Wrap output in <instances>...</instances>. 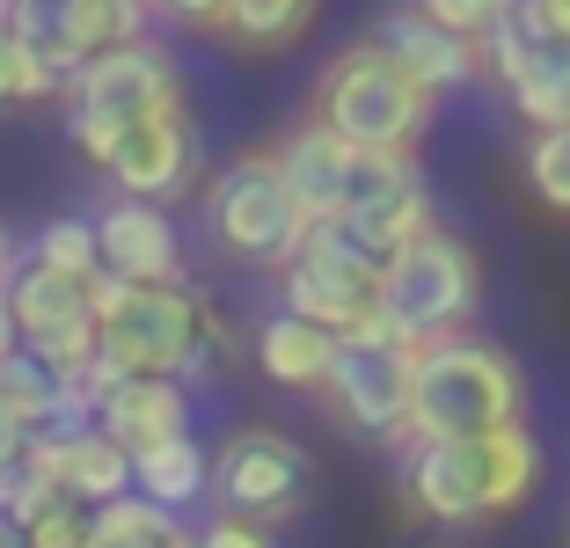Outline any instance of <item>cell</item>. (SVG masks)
<instances>
[{
  "instance_id": "cell-1",
  "label": "cell",
  "mask_w": 570,
  "mask_h": 548,
  "mask_svg": "<svg viewBox=\"0 0 570 548\" xmlns=\"http://www.w3.org/2000/svg\"><path fill=\"white\" fill-rule=\"evenodd\" d=\"M96 365L81 373L88 395H102L110 381H139V373H161V381H213L219 359H227V322L198 285H118L96 278Z\"/></svg>"
},
{
  "instance_id": "cell-2",
  "label": "cell",
  "mask_w": 570,
  "mask_h": 548,
  "mask_svg": "<svg viewBox=\"0 0 570 548\" xmlns=\"http://www.w3.org/2000/svg\"><path fill=\"white\" fill-rule=\"evenodd\" d=\"M541 439L527 424H498L475 439L403 447V505L432 527H490L541 490Z\"/></svg>"
},
{
  "instance_id": "cell-3",
  "label": "cell",
  "mask_w": 570,
  "mask_h": 548,
  "mask_svg": "<svg viewBox=\"0 0 570 548\" xmlns=\"http://www.w3.org/2000/svg\"><path fill=\"white\" fill-rule=\"evenodd\" d=\"M498 424H527L520 359L504 344H490V336H439V344H417L403 447H424V439H475V432H498Z\"/></svg>"
},
{
  "instance_id": "cell-4",
  "label": "cell",
  "mask_w": 570,
  "mask_h": 548,
  "mask_svg": "<svg viewBox=\"0 0 570 548\" xmlns=\"http://www.w3.org/2000/svg\"><path fill=\"white\" fill-rule=\"evenodd\" d=\"M315 125L358 154H417L424 133L439 125V96L358 37L315 74Z\"/></svg>"
},
{
  "instance_id": "cell-5",
  "label": "cell",
  "mask_w": 570,
  "mask_h": 548,
  "mask_svg": "<svg viewBox=\"0 0 570 548\" xmlns=\"http://www.w3.org/2000/svg\"><path fill=\"white\" fill-rule=\"evenodd\" d=\"M59 96H67V139L88 168H110V154H118V139L132 125L190 110L184 67H176V51L161 37H139V45H118V51H102V59H88Z\"/></svg>"
},
{
  "instance_id": "cell-6",
  "label": "cell",
  "mask_w": 570,
  "mask_h": 548,
  "mask_svg": "<svg viewBox=\"0 0 570 548\" xmlns=\"http://www.w3.org/2000/svg\"><path fill=\"white\" fill-rule=\"evenodd\" d=\"M483 315V256L453 227L417 234L410 249L381 264V322L395 344H439V336H469Z\"/></svg>"
},
{
  "instance_id": "cell-7",
  "label": "cell",
  "mask_w": 570,
  "mask_h": 548,
  "mask_svg": "<svg viewBox=\"0 0 570 548\" xmlns=\"http://www.w3.org/2000/svg\"><path fill=\"white\" fill-rule=\"evenodd\" d=\"M205 227H213L219 249L249 271H278L307 242V213L293 205L271 147H249V154H235L227 168L205 176Z\"/></svg>"
},
{
  "instance_id": "cell-8",
  "label": "cell",
  "mask_w": 570,
  "mask_h": 548,
  "mask_svg": "<svg viewBox=\"0 0 570 548\" xmlns=\"http://www.w3.org/2000/svg\"><path fill=\"white\" fill-rule=\"evenodd\" d=\"M307 490H315V453L293 432H271V424H242L213 447V482L205 498H219L227 519H249V527L278 534L307 512Z\"/></svg>"
},
{
  "instance_id": "cell-9",
  "label": "cell",
  "mask_w": 570,
  "mask_h": 548,
  "mask_svg": "<svg viewBox=\"0 0 570 548\" xmlns=\"http://www.w3.org/2000/svg\"><path fill=\"white\" fill-rule=\"evenodd\" d=\"M278 307L330 336H358L381 315V264L336 227H307V242L278 264Z\"/></svg>"
},
{
  "instance_id": "cell-10",
  "label": "cell",
  "mask_w": 570,
  "mask_h": 548,
  "mask_svg": "<svg viewBox=\"0 0 570 548\" xmlns=\"http://www.w3.org/2000/svg\"><path fill=\"white\" fill-rule=\"evenodd\" d=\"M330 227L344 234V242H358L373 264L410 249L417 234L439 227V198H432V183H424V162L417 154H358L344 213H336Z\"/></svg>"
},
{
  "instance_id": "cell-11",
  "label": "cell",
  "mask_w": 570,
  "mask_h": 548,
  "mask_svg": "<svg viewBox=\"0 0 570 548\" xmlns=\"http://www.w3.org/2000/svg\"><path fill=\"white\" fill-rule=\"evenodd\" d=\"M96 285V278H88ZM81 278H51V271L22 264L8 278V330H16V351L37 359L51 381H81L96 365V293Z\"/></svg>"
},
{
  "instance_id": "cell-12",
  "label": "cell",
  "mask_w": 570,
  "mask_h": 548,
  "mask_svg": "<svg viewBox=\"0 0 570 548\" xmlns=\"http://www.w3.org/2000/svg\"><path fill=\"white\" fill-rule=\"evenodd\" d=\"M8 30L59 74V88L102 59L118 45H139L147 37V0H16L8 8Z\"/></svg>"
},
{
  "instance_id": "cell-13",
  "label": "cell",
  "mask_w": 570,
  "mask_h": 548,
  "mask_svg": "<svg viewBox=\"0 0 570 548\" xmlns=\"http://www.w3.org/2000/svg\"><path fill=\"white\" fill-rule=\"evenodd\" d=\"M410 373H417V351L410 344H336L330 373H322V402L336 410L344 432L381 439V447H403Z\"/></svg>"
},
{
  "instance_id": "cell-14",
  "label": "cell",
  "mask_w": 570,
  "mask_h": 548,
  "mask_svg": "<svg viewBox=\"0 0 570 548\" xmlns=\"http://www.w3.org/2000/svg\"><path fill=\"white\" fill-rule=\"evenodd\" d=\"M102 176L118 183V198H139V205H176L190 198L205 183V133L190 110H168V117H147V125H132V133L118 139V154H110V168Z\"/></svg>"
},
{
  "instance_id": "cell-15",
  "label": "cell",
  "mask_w": 570,
  "mask_h": 548,
  "mask_svg": "<svg viewBox=\"0 0 570 548\" xmlns=\"http://www.w3.org/2000/svg\"><path fill=\"white\" fill-rule=\"evenodd\" d=\"M483 74L512 96V110L549 133V125H570V51L541 45V37L520 30V16H504L498 30L483 37Z\"/></svg>"
},
{
  "instance_id": "cell-16",
  "label": "cell",
  "mask_w": 570,
  "mask_h": 548,
  "mask_svg": "<svg viewBox=\"0 0 570 548\" xmlns=\"http://www.w3.org/2000/svg\"><path fill=\"white\" fill-rule=\"evenodd\" d=\"M96 256H102V278L118 285H184V234L161 205H139V198H110L96 219Z\"/></svg>"
},
{
  "instance_id": "cell-17",
  "label": "cell",
  "mask_w": 570,
  "mask_h": 548,
  "mask_svg": "<svg viewBox=\"0 0 570 548\" xmlns=\"http://www.w3.org/2000/svg\"><path fill=\"white\" fill-rule=\"evenodd\" d=\"M22 476L51 482V490H59L67 505H81V512H96V505H110V498L132 490V461H125L96 424H73V432H30V447H22Z\"/></svg>"
},
{
  "instance_id": "cell-18",
  "label": "cell",
  "mask_w": 570,
  "mask_h": 548,
  "mask_svg": "<svg viewBox=\"0 0 570 548\" xmlns=\"http://www.w3.org/2000/svg\"><path fill=\"white\" fill-rule=\"evenodd\" d=\"M366 45H373V51H387V59H395V67H403L417 88H432L439 102H446L453 88L490 81V74H483V45L432 30V22H424L417 8H395V16H381V22L366 30Z\"/></svg>"
},
{
  "instance_id": "cell-19",
  "label": "cell",
  "mask_w": 570,
  "mask_h": 548,
  "mask_svg": "<svg viewBox=\"0 0 570 548\" xmlns=\"http://www.w3.org/2000/svg\"><path fill=\"white\" fill-rule=\"evenodd\" d=\"M190 388L184 381H161V373H139V381H110L96 395V432L132 461L147 447H168V439L190 432Z\"/></svg>"
},
{
  "instance_id": "cell-20",
  "label": "cell",
  "mask_w": 570,
  "mask_h": 548,
  "mask_svg": "<svg viewBox=\"0 0 570 548\" xmlns=\"http://www.w3.org/2000/svg\"><path fill=\"white\" fill-rule=\"evenodd\" d=\"M271 162H278L293 205L307 213V227H330V219L344 213V190H352L358 147H344L336 133H322L315 117H307V125H293L285 139H271Z\"/></svg>"
},
{
  "instance_id": "cell-21",
  "label": "cell",
  "mask_w": 570,
  "mask_h": 548,
  "mask_svg": "<svg viewBox=\"0 0 570 548\" xmlns=\"http://www.w3.org/2000/svg\"><path fill=\"white\" fill-rule=\"evenodd\" d=\"M249 351H256V373H264L271 388H293V395H322V373H330V359H336V336L278 307V315L256 322Z\"/></svg>"
},
{
  "instance_id": "cell-22",
  "label": "cell",
  "mask_w": 570,
  "mask_h": 548,
  "mask_svg": "<svg viewBox=\"0 0 570 548\" xmlns=\"http://www.w3.org/2000/svg\"><path fill=\"white\" fill-rule=\"evenodd\" d=\"M205 482H213V453L198 447V432L132 453V498L161 505V512H176V519H184L190 505H205Z\"/></svg>"
},
{
  "instance_id": "cell-23",
  "label": "cell",
  "mask_w": 570,
  "mask_h": 548,
  "mask_svg": "<svg viewBox=\"0 0 570 548\" xmlns=\"http://www.w3.org/2000/svg\"><path fill=\"white\" fill-rule=\"evenodd\" d=\"M322 22V0H227L219 37L235 51H293Z\"/></svg>"
},
{
  "instance_id": "cell-24",
  "label": "cell",
  "mask_w": 570,
  "mask_h": 548,
  "mask_svg": "<svg viewBox=\"0 0 570 548\" xmlns=\"http://www.w3.org/2000/svg\"><path fill=\"white\" fill-rule=\"evenodd\" d=\"M22 264L51 271V278H102V256H96V227H88L81 213H59L45 219V227L30 234V249H22Z\"/></svg>"
},
{
  "instance_id": "cell-25",
  "label": "cell",
  "mask_w": 570,
  "mask_h": 548,
  "mask_svg": "<svg viewBox=\"0 0 570 548\" xmlns=\"http://www.w3.org/2000/svg\"><path fill=\"white\" fill-rule=\"evenodd\" d=\"M527 190L549 213H570V125H549L527 139Z\"/></svg>"
},
{
  "instance_id": "cell-26",
  "label": "cell",
  "mask_w": 570,
  "mask_h": 548,
  "mask_svg": "<svg viewBox=\"0 0 570 548\" xmlns=\"http://www.w3.org/2000/svg\"><path fill=\"white\" fill-rule=\"evenodd\" d=\"M45 96H59V74H51L45 59H37V51L0 22V110H16V102H45Z\"/></svg>"
},
{
  "instance_id": "cell-27",
  "label": "cell",
  "mask_w": 570,
  "mask_h": 548,
  "mask_svg": "<svg viewBox=\"0 0 570 548\" xmlns=\"http://www.w3.org/2000/svg\"><path fill=\"white\" fill-rule=\"evenodd\" d=\"M410 8H417V16L432 22V30H446V37H469V45H483V37L498 30V22L512 16L520 0H410Z\"/></svg>"
},
{
  "instance_id": "cell-28",
  "label": "cell",
  "mask_w": 570,
  "mask_h": 548,
  "mask_svg": "<svg viewBox=\"0 0 570 548\" xmlns=\"http://www.w3.org/2000/svg\"><path fill=\"white\" fill-rule=\"evenodd\" d=\"M22 548H88V512L59 498L51 512H37L30 527H22Z\"/></svg>"
},
{
  "instance_id": "cell-29",
  "label": "cell",
  "mask_w": 570,
  "mask_h": 548,
  "mask_svg": "<svg viewBox=\"0 0 570 548\" xmlns=\"http://www.w3.org/2000/svg\"><path fill=\"white\" fill-rule=\"evenodd\" d=\"M512 16H520V30H527V37H541V45L570 51V0H520Z\"/></svg>"
},
{
  "instance_id": "cell-30",
  "label": "cell",
  "mask_w": 570,
  "mask_h": 548,
  "mask_svg": "<svg viewBox=\"0 0 570 548\" xmlns=\"http://www.w3.org/2000/svg\"><path fill=\"white\" fill-rule=\"evenodd\" d=\"M198 548H285L278 534H264V527H249V519H227V512H213L198 527Z\"/></svg>"
},
{
  "instance_id": "cell-31",
  "label": "cell",
  "mask_w": 570,
  "mask_h": 548,
  "mask_svg": "<svg viewBox=\"0 0 570 548\" xmlns=\"http://www.w3.org/2000/svg\"><path fill=\"white\" fill-rule=\"evenodd\" d=\"M147 8L184 22V30H219V16H227V0H147Z\"/></svg>"
},
{
  "instance_id": "cell-32",
  "label": "cell",
  "mask_w": 570,
  "mask_h": 548,
  "mask_svg": "<svg viewBox=\"0 0 570 548\" xmlns=\"http://www.w3.org/2000/svg\"><path fill=\"white\" fill-rule=\"evenodd\" d=\"M22 447H30V432H22L16 417H0V476H8V468H22Z\"/></svg>"
},
{
  "instance_id": "cell-33",
  "label": "cell",
  "mask_w": 570,
  "mask_h": 548,
  "mask_svg": "<svg viewBox=\"0 0 570 548\" xmlns=\"http://www.w3.org/2000/svg\"><path fill=\"white\" fill-rule=\"evenodd\" d=\"M22 271V242H16V227L0 219V293H8V278Z\"/></svg>"
},
{
  "instance_id": "cell-34",
  "label": "cell",
  "mask_w": 570,
  "mask_h": 548,
  "mask_svg": "<svg viewBox=\"0 0 570 548\" xmlns=\"http://www.w3.org/2000/svg\"><path fill=\"white\" fill-rule=\"evenodd\" d=\"M0 359H16V330H8V300H0Z\"/></svg>"
},
{
  "instance_id": "cell-35",
  "label": "cell",
  "mask_w": 570,
  "mask_h": 548,
  "mask_svg": "<svg viewBox=\"0 0 570 548\" xmlns=\"http://www.w3.org/2000/svg\"><path fill=\"white\" fill-rule=\"evenodd\" d=\"M0 548H22V527H16L8 512H0Z\"/></svg>"
},
{
  "instance_id": "cell-36",
  "label": "cell",
  "mask_w": 570,
  "mask_h": 548,
  "mask_svg": "<svg viewBox=\"0 0 570 548\" xmlns=\"http://www.w3.org/2000/svg\"><path fill=\"white\" fill-rule=\"evenodd\" d=\"M147 16H154V8H147Z\"/></svg>"
}]
</instances>
